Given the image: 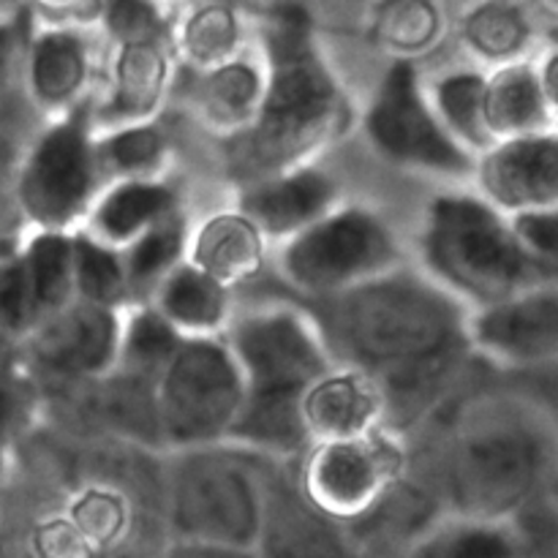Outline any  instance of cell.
<instances>
[{"mask_svg":"<svg viewBox=\"0 0 558 558\" xmlns=\"http://www.w3.org/2000/svg\"><path fill=\"white\" fill-rule=\"evenodd\" d=\"M311 303L308 316L332 363L365 371L381 385L392 434L439 401L469 352V311L420 272L396 267Z\"/></svg>","mask_w":558,"mask_h":558,"instance_id":"1","label":"cell"},{"mask_svg":"<svg viewBox=\"0 0 558 558\" xmlns=\"http://www.w3.org/2000/svg\"><path fill=\"white\" fill-rule=\"evenodd\" d=\"M265 90L254 120L223 140L227 174L240 189L303 167L347 125V101L303 9L272 11L265 25Z\"/></svg>","mask_w":558,"mask_h":558,"instance_id":"2","label":"cell"},{"mask_svg":"<svg viewBox=\"0 0 558 558\" xmlns=\"http://www.w3.org/2000/svg\"><path fill=\"white\" fill-rule=\"evenodd\" d=\"M554 461V425L543 409L523 398H485L452 434L439 499L452 515L510 521L550 490Z\"/></svg>","mask_w":558,"mask_h":558,"instance_id":"3","label":"cell"},{"mask_svg":"<svg viewBox=\"0 0 558 558\" xmlns=\"http://www.w3.org/2000/svg\"><path fill=\"white\" fill-rule=\"evenodd\" d=\"M425 276L466 311L556 283L512 238L510 221L480 194H445L428 205L420 232Z\"/></svg>","mask_w":558,"mask_h":558,"instance_id":"4","label":"cell"},{"mask_svg":"<svg viewBox=\"0 0 558 558\" xmlns=\"http://www.w3.org/2000/svg\"><path fill=\"white\" fill-rule=\"evenodd\" d=\"M267 461L229 441L172 452L161 488L169 543L254 548Z\"/></svg>","mask_w":558,"mask_h":558,"instance_id":"5","label":"cell"},{"mask_svg":"<svg viewBox=\"0 0 558 558\" xmlns=\"http://www.w3.org/2000/svg\"><path fill=\"white\" fill-rule=\"evenodd\" d=\"M245 385L223 338H189L156 379V412L167 452L223 445Z\"/></svg>","mask_w":558,"mask_h":558,"instance_id":"6","label":"cell"},{"mask_svg":"<svg viewBox=\"0 0 558 558\" xmlns=\"http://www.w3.org/2000/svg\"><path fill=\"white\" fill-rule=\"evenodd\" d=\"M101 189L96 129L82 107L41 131L14 174L16 205L36 232L82 229Z\"/></svg>","mask_w":558,"mask_h":558,"instance_id":"7","label":"cell"},{"mask_svg":"<svg viewBox=\"0 0 558 558\" xmlns=\"http://www.w3.org/2000/svg\"><path fill=\"white\" fill-rule=\"evenodd\" d=\"M396 234L376 213L336 205L289 238L281 248V276L308 300L349 292L398 267Z\"/></svg>","mask_w":558,"mask_h":558,"instance_id":"8","label":"cell"},{"mask_svg":"<svg viewBox=\"0 0 558 558\" xmlns=\"http://www.w3.org/2000/svg\"><path fill=\"white\" fill-rule=\"evenodd\" d=\"M305 499L352 529L407 480V456L387 428L363 439L316 441L294 469Z\"/></svg>","mask_w":558,"mask_h":558,"instance_id":"9","label":"cell"},{"mask_svg":"<svg viewBox=\"0 0 558 558\" xmlns=\"http://www.w3.org/2000/svg\"><path fill=\"white\" fill-rule=\"evenodd\" d=\"M245 392L303 396L332 365L308 311L272 305L232 319L223 332Z\"/></svg>","mask_w":558,"mask_h":558,"instance_id":"10","label":"cell"},{"mask_svg":"<svg viewBox=\"0 0 558 558\" xmlns=\"http://www.w3.org/2000/svg\"><path fill=\"white\" fill-rule=\"evenodd\" d=\"M365 131L381 158L414 172L466 178L477 163L472 153L447 134L420 85L417 71L407 60L392 65L381 80L365 118Z\"/></svg>","mask_w":558,"mask_h":558,"instance_id":"11","label":"cell"},{"mask_svg":"<svg viewBox=\"0 0 558 558\" xmlns=\"http://www.w3.org/2000/svg\"><path fill=\"white\" fill-rule=\"evenodd\" d=\"M123 314L74 298L22 341L27 374L44 390L109 376L118 368Z\"/></svg>","mask_w":558,"mask_h":558,"instance_id":"12","label":"cell"},{"mask_svg":"<svg viewBox=\"0 0 558 558\" xmlns=\"http://www.w3.org/2000/svg\"><path fill=\"white\" fill-rule=\"evenodd\" d=\"M256 558H357L343 523L316 510L300 490L289 461H267Z\"/></svg>","mask_w":558,"mask_h":558,"instance_id":"13","label":"cell"},{"mask_svg":"<svg viewBox=\"0 0 558 558\" xmlns=\"http://www.w3.org/2000/svg\"><path fill=\"white\" fill-rule=\"evenodd\" d=\"M469 349L507 368H543L558 357V287L521 294L469 311Z\"/></svg>","mask_w":558,"mask_h":558,"instance_id":"14","label":"cell"},{"mask_svg":"<svg viewBox=\"0 0 558 558\" xmlns=\"http://www.w3.org/2000/svg\"><path fill=\"white\" fill-rule=\"evenodd\" d=\"M483 199L499 213L558 207V134L496 142L474 163Z\"/></svg>","mask_w":558,"mask_h":558,"instance_id":"15","label":"cell"},{"mask_svg":"<svg viewBox=\"0 0 558 558\" xmlns=\"http://www.w3.org/2000/svg\"><path fill=\"white\" fill-rule=\"evenodd\" d=\"M300 409L311 445L363 439L387 423V403L379 381L365 371L338 363L303 392Z\"/></svg>","mask_w":558,"mask_h":558,"instance_id":"16","label":"cell"},{"mask_svg":"<svg viewBox=\"0 0 558 558\" xmlns=\"http://www.w3.org/2000/svg\"><path fill=\"white\" fill-rule=\"evenodd\" d=\"M336 205V180L311 163L243 185L238 199V210L265 234V240L281 243L319 221Z\"/></svg>","mask_w":558,"mask_h":558,"instance_id":"17","label":"cell"},{"mask_svg":"<svg viewBox=\"0 0 558 558\" xmlns=\"http://www.w3.org/2000/svg\"><path fill=\"white\" fill-rule=\"evenodd\" d=\"M169 76H172V63H169L167 41L118 47L107 101L98 107L96 114H90L93 129L104 131L131 123H150L169 90Z\"/></svg>","mask_w":558,"mask_h":558,"instance_id":"18","label":"cell"},{"mask_svg":"<svg viewBox=\"0 0 558 558\" xmlns=\"http://www.w3.org/2000/svg\"><path fill=\"white\" fill-rule=\"evenodd\" d=\"M90 47L71 27H44L27 47V90L47 112L69 114L90 85Z\"/></svg>","mask_w":558,"mask_h":558,"instance_id":"19","label":"cell"},{"mask_svg":"<svg viewBox=\"0 0 558 558\" xmlns=\"http://www.w3.org/2000/svg\"><path fill=\"white\" fill-rule=\"evenodd\" d=\"M178 213V194L163 180H120L104 185L82 223V232L107 248L123 251Z\"/></svg>","mask_w":558,"mask_h":558,"instance_id":"20","label":"cell"},{"mask_svg":"<svg viewBox=\"0 0 558 558\" xmlns=\"http://www.w3.org/2000/svg\"><path fill=\"white\" fill-rule=\"evenodd\" d=\"M232 289L180 262L156 287L145 305H150L180 338H223L232 325Z\"/></svg>","mask_w":558,"mask_h":558,"instance_id":"21","label":"cell"},{"mask_svg":"<svg viewBox=\"0 0 558 558\" xmlns=\"http://www.w3.org/2000/svg\"><path fill=\"white\" fill-rule=\"evenodd\" d=\"M485 123L494 142L556 131V101L543 90L537 65L515 60L485 76Z\"/></svg>","mask_w":558,"mask_h":558,"instance_id":"22","label":"cell"},{"mask_svg":"<svg viewBox=\"0 0 558 558\" xmlns=\"http://www.w3.org/2000/svg\"><path fill=\"white\" fill-rule=\"evenodd\" d=\"M265 234L234 207L213 213L194 234H189L185 262L232 289L259 276L265 267Z\"/></svg>","mask_w":558,"mask_h":558,"instance_id":"23","label":"cell"},{"mask_svg":"<svg viewBox=\"0 0 558 558\" xmlns=\"http://www.w3.org/2000/svg\"><path fill=\"white\" fill-rule=\"evenodd\" d=\"M303 396L289 392H245L238 420L229 430V445L272 461L303 458L311 447V436L303 423Z\"/></svg>","mask_w":558,"mask_h":558,"instance_id":"24","label":"cell"},{"mask_svg":"<svg viewBox=\"0 0 558 558\" xmlns=\"http://www.w3.org/2000/svg\"><path fill=\"white\" fill-rule=\"evenodd\" d=\"M76 532L101 558L120 550H140L142 515L140 501L125 488L109 483H87L76 488L60 507Z\"/></svg>","mask_w":558,"mask_h":558,"instance_id":"25","label":"cell"},{"mask_svg":"<svg viewBox=\"0 0 558 558\" xmlns=\"http://www.w3.org/2000/svg\"><path fill=\"white\" fill-rule=\"evenodd\" d=\"M265 90V69L251 60L232 58L216 69L199 71L194 104L199 118L229 140L254 120Z\"/></svg>","mask_w":558,"mask_h":558,"instance_id":"26","label":"cell"},{"mask_svg":"<svg viewBox=\"0 0 558 558\" xmlns=\"http://www.w3.org/2000/svg\"><path fill=\"white\" fill-rule=\"evenodd\" d=\"M403 558H521L510 521H477L445 512Z\"/></svg>","mask_w":558,"mask_h":558,"instance_id":"27","label":"cell"},{"mask_svg":"<svg viewBox=\"0 0 558 558\" xmlns=\"http://www.w3.org/2000/svg\"><path fill=\"white\" fill-rule=\"evenodd\" d=\"M96 161L104 185L120 180H161L169 163V140L153 123L96 131Z\"/></svg>","mask_w":558,"mask_h":558,"instance_id":"28","label":"cell"},{"mask_svg":"<svg viewBox=\"0 0 558 558\" xmlns=\"http://www.w3.org/2000/svg\"><path fill=\"white\" fill-rule=\"evenodd\" d=\"M436 118L447 134L474 158L496 145L485 123V76L477 71H452L428 93Z\"/></svg>","mask_w":558,"mask_h":558,"instance_id":"29","label":"cell"},{"mask_svg":"<svg viewBox=\"0 0 558 558\" xmlns=\"http://www.w3.org/2000/svg\"><path fill=\"white\" fill-rule=\"evenodd\" d=\"M74 232H36L20 251L33 300H36L38 319L58 314L63 305L74 300ZM38 322V325H41Z\"/></svg>","mask_w":558,"mask_h":558,"instance_id":"30","label":"cell"},{"mask_svg":"<svg viewBox=\"0 0 558 558\" xmlns=\"http://www.w3.org/2000/svg\"><path fill=\"white\" fill-rule=\"evenodd\" d=\"M185 251H189V229H185V218L180 213L136 238L129 248L120 251L131 303L145 305L158 283L180 262H185Z\"/></svg>","mask_w":558,"mask_h":558,"instance_id":"31","label":"cell"},{"mask_svg":"<svg viewBox=\"0 0 558 558\" xmlns=\"http://www.w3.org/2000/svg\"><path fill=\"white\" fill-rule=\"evenodd\" d=\"M461 33L474 54L505 65L521 60V52L532 38V25L510 0H485L463 16Z\"/></svg>","mask_w":558,"mask_h":558,"instance_id":"32","label":"cell"},{"mask_svg":"<svg viewBox=\"0 0 558 558\" xmlns=\"http://www.w3.org/2000/svg\"><path fill=\"white\" fill-rule=\"evenodd\" d=\"M183 341L185 338H180L150 305H136V311L123 314L118 368L114 371L156 381Z\"/></svg>","mask_w":558,"mask_h":558,"instance_id":"33","label":"cell"},{"mask_svg":"<svg viewBox=\"0 0 558 558\" xmlns=\"http://www.w3.org/2000/svg\"><path fill=\"white\" fill-rule=\"evenodd\" d=\"M71 248H74V298L104 308H129L131 294L120 251L107 248L82 229L71 234Z\"/></svg>","mask_w":558,"mask_h":558,"instance_id":"34","label":"cell"},{"mask_svg":"<svg viewBox=\"0 0 558 558\" xmlns=\"http://www.w3.org/2000/svg\"><path fill=\"white\" fill-rule=\"evenodd\" d=\"M180 54L196 71L216 69L227 60L238 58L240 20L229 5L207 3L191 11L174 36Z\"/></svg>","mask_w":558,"mask_h":558,"instance_id":"35","label":"cell"},{"mask_svg":"<svg viewBox=\"0 0 558 558\" xmlns=\"http://www.w3.org/2000/svg\"><path fill=\"white\" fill-rule=\"evenodd\" d=\"M96 16L114 47L161 44L169 36V22L158 0H101Z\"/></svg>","mask_w":558,"mask_h":558,"instance_id":"36","label":"cell"},{"mask_svg":"<svg viewBox=\"0 0 558 558\" xmlns=\"http://www.w3.org/2000/svg\"><path fill=\"white\" fill-rule=\"evenodd\" d=\"M376 33L390 47L412 52L430 44L439 33L434 0H381L376 9Z\"/></svg>","mask_w":558,"mask_h":558,"instance_id":"37","label":"cell"},{"mask_svg":"<svg viewBox=\"0 0 558 558\" xmlns=\"http://www.w3.org/2000/svg\"><path fill=\"white\" fill-rule=\"evenodd\" d=\"M16 558H101L60 510L36 518Z\"/></svg>","mask_w":558,"mask_h":558,"instance_id":"38","label":"cell"},{"mask_svg":"<svg viewBox=\"0 0 558 558\" xmlns=\"http://www.w3.org/2000/svg\"><path fill=\"white\" fill-rule=\"evenodd\" d=\"M512 238L537 265L558 272V207L523 210L507 216Z\"/></svg>","mask_w":558,"mask_h":558,"instance_id":"39","label":"cell"},{"mask_svg":"<svg viewBox=\"0 0 558 558\" xmlns=\"http://www.w3.org/2000/svg\"><path fill=\"white\" fill-rule=\"evenodd\" d=\"M25 390L27 387H22L16 379L0 376V463H3L5 445L16 430L22 412H25Z\"/></svg>","mask_w":558,"mask_h":558,"instance_id":"40","label":"cell"},{"mask_svg":"<svg viewBox=\"0 0 558 558\" xmlns=\"http://www.w3.org/2000/svg\"><path fill=\"white\" fill-rule=\"evenodd\" d=\"M161 558H256L254 548H229V545L169 543Z\"/></svg>","mask_w":558,"mask_h":558,"instance_id":"41","label":"cell"},{"mask_svg":"<svg viewBox=\"0 0 558 558\" xmlns=\"http://www.w3.org/2000/svg\"><path fill=\"white\" fill-rule=\"evenodd\" d=\"M31 3L58 20H76V16L98 14L101 0H31Z\"/></svg>","mask_w":558,"mask_h":558,"instance_id":"42","label":"cell"},{"mask_svg":"<svg viewBox=\"0 0 558 558\" xmlns=\"http://www.w3.org/2000/svg\"><path fill=\"white\" fill-rule=\"evenodd\" d=\"M14 52H16L14 27L5 25V22H0V80H3V74L9 71Z\"/></svg>","mask_w":558,"mask_h":558,"instance_id":"43","label":"cell"},{"mask_svg":"<svg viewBox=\"0 0 558 558\" xmlns=\"http://www.w3.org/2000/svg\"><path fill=\"white\" fill-rule=\"evenodd\" d=\"M0 558H16L14 543H11L9 532H5L3 526H0Z\"/></svg>","mask_w":558,"mask_h":558,"instance_id":"44","label":"cell"},{"mask_svg":"<svg viewBox=\"0 0 558 558\" xmlns=\"http://www.w3.org/2000/svg\"><path fill=\"white\" fill-rule=\"evenodd\" d=\"M5 167H9V140H5V131L0 125V180L5 178Z\"/></svg>","mask_w":558,"mask_h":558,"instance_id":"45","label":"cell"},{"mask_svg":"<svg viewBox=\"0 0 558 558\" xmlns=\"http://www.w3.org/2000/svg\"><path fill=\"white\" fill-rule=\"evenodd\" d=\"M107 558H150V556H142V554H134V550H120V554H112Z\"/></svg>","mask_w":558,"mask_h":558,"instance_id":"46","label":"cell"},{"mask_svg":"<svg viewBox=\"0 0 558 558\" xmlns=\"http://www.w3.org/2000/svg\"><path fill=\"white\" fill-rule=\"evenodd\" d=\"M543 5L548 11H556V5H558V0H543Z\"/></svg>","mask_w":558,"mask_h":558,"instance_id":"47","label":"cell"},{"mask_svg":"<svg viewBox=\"0 0 558 558\" xmlns=\"http://www.w3.org/2000/svg\"><path fill=\"white\" fill-rule=\"evenodd\" d=\"M0 474H3V463H0ZM0 485H3V477H0ZM0 490H3V488H0Z\"/></svg>","mask_w":558,"mask_h":558,"instance_id":"48","label":"cell"}]
</instances>
